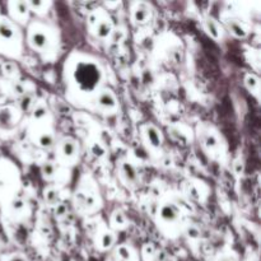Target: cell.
Returning <instances> with one entry per match:
<instances>
[{
    "label": "cell",
    "instance_id": "6da1fadb",
    "mask_svg": "<svg viewBox=\"0 0 261 261\" xmlns=\"http://www.w3.org/2000/svg\"><path fill=\"white\" fill-rule=\"evenodd\" d=\"M13 35H14L13 28L7 22H0V38H3V40H10L13 37Z\"/></svg>",
    "mask_w": 261,
    "mask_h": 261
},
{
    "label": "cell",
    "instance_id": "7a4b0ae2",
    "mask_svg": "<svg viewBox=\"0 0 261 261\" xmlns=\"http://www.w3.org/2000/svg\"><path fill=\"white\" fill-rule=\"evenodd\" d=\"M176 217H177V213H176L173 206H165L162 209V218L166 219V221H173Z\"/></svg>",
    "mask_w": 261,
    "mask_h": 261
},
{
    "label": "cell",
    "instance_id": "3957f363",
    "mask_svg": "<svg viewBox=\"0 0 261 261\" xmlns=\"http://www.w3.org/2000/svg\"><path fill=\"white\" fill-rule=\"evenodd\" d=\"M46 36L43 35V33H41V32H38V33H35V35H33V37H32V42H33V45L36 46V47H43V46L46 45Z\"/></svg>",
    "mask_w": 261,
    "mask_h": 261
},
{
    "label": "cell",
    "instance_id": "277c9868",
    "mask_svg": "<svg viewBox=\"0 0 261 261\" xmlns=\"http://www.w3.org/2000/svg\"><path fill=\"white\" fill-rule=\"evenodd\" d=\"M10 121H12V112L9 110H3V111H0V125L7 126L8 124H10Z\"/></svg>",
    "mask_w": 261,
    "mask_h": 261
},
{
    "label": "cell",
    "instance_id": "5b68a950",
    "mask_svg": "<svg viewBox=\"0 0 261 261\" xmlns=\"http://www.w3.org/2000/svg\"><path fill=\"white\" fill-rule=\"evenodd\" d=\"M99 103H101L102 106H105V107H111V106H114V105H115V99L112 98L111 94L103 93L101 96V98H99Z\"/></svg>",
    "mask_w": 261,
    "mask_h": 261
},
{
    "label": "cell",
    "instance_id": "8992f818",
    "mask_svg": "<svg viewBox=\"0 0 261 261\" xmlns=\"http://www.w3.org/2000/svg\"><path fill=\"white\" fill-rule=\"evenodd\" d=\"M148 137H149L150 143H152L154 147H158V145H160V135H158V133L155 132L154 129H149V132H148Z\"/></svg>",
    "mask_w": 261,
    "mask_h": 261
},
{
    "label": "cell",
    "instance_id": "52a82bcc",
    "mask_svg": "<svg viewBox=\"0 0 261 261\" xmlns=\"http://www.w3.org/2000/svg\"><path fill=\"white\" fill-rule=\"evenodd\" d=\"M64 153H65L66 155H71L73 154L74 152H75V145H74V143H71V142H66L65 144H64Z\"/></svg>",
    "mask_w": 261,
    "mask_h": 261
},
{
    "label": "cell",
    "instance_id": "ba28073f",
    "mask_svg": "<svg viewBox=\"0 0 261 261\" xmlns=\"http://www.w3.org/2000/svg\"><path fill=\"white\" fill-rule=\"evenodd\" d=\"M109 33H110V25L107 24V23H101L98 27V35L101 36V37H106Z\"/></svg>",
    "mask_w": 261,
    "mask_h": 261
},
{
    "label": "cell",
    "instance_id": "9c48e42d",
    "mask_svg": "<svg viewBox=\"0 0 261 261\" xmlns=\"http://www.w3.org/2000/svg\"><path fill=\"white\" fill-rule=\"evenodd\" d=\"M147 18V10L145 9H139L135 13V19L139 20V22H143V20Z\"/></svg>",
    "mask_w": 261,
    "mask_h": 261
},
{
    "label": "cell",
    "instance_id": "30bf717a",
    "mask_svg": "<svg viewBox=\"0 0 261 261\" xmlns=\"http://www.w3.org/2000/svg\"><path fill=\"white\" fill-rule=\"evenodd\" d=\"M231 28H232V31H233V33L234 35H237V36H240V37H244L245 36V32H244V30H242L241 27H240L239 24H236V23H232L231 24Z\"/></svg>",
    "mask_w": 261,
    "mask_h": 261
},
{
    "label": "cell",
    "instance_id": "8fae6325",
    "mask_svg": "<svg viewBox=\"0 0 261 261\" xmlns=\"http://www.w3.org/2000/svg\"><path fill=\"white\" fill-rule=\"evenodd\" d=\"M208 28L214 37H217V36H218V32H217V31H218V28H217V25L214 24L213 20H208Z\"/></svg>",
    "mask_w": 261,
    "mask_h": 261
},
{
    "label": "cell",
    "instance_id": "7c38bea8",
    "mask_svg": "<svg viewBox=\"0 0 261 261\" xmlns=\"http://www.w3.org/2000/svg\"><path fill=\"white\" fill-rule=\"evenodd\" d=\"M111 244H112V237L110 236V234H105L103 240H102V245H103L105 247H109L111 246Z\"/></svg>",
    "mask_w": 261,
    "mask_h": 261
},
{
    "label": "cell",
    "instance_id": "4fadbf2b",
    "mask_svg": "<svg viewBox=\"0 0 261 261\" xmlns=\"http://www.w3.org/2000/svg\"><path fill=\"white\" fill-rule=\"evenodd\" d=\"M40 143L43 145V147H48V145H51V138L47 137V135H45V137L41 138Z\"/></svg>",
    "mask_w": 261,
    "mask_h": 261
},
{
    "label": "cell",
    "instance_id": "5bb4252c",
    "mask_svg": "<svg viewBox=\"0 0 261 261\" xmlns=\"http://www.w3.org/2000/svg\"><path fill=\"white\" fill-rule=\"evenodd\" d=\"M219 261H233V260L229 259V257H222V259L219 260Z\"/></svg>",
    "mask_w": 261,
    "mask_h": 261
},
{
    "label": "cell",
    "instance_id": "9a60e30c",
    "mask_svg": "<svg viewBox=\"0 0 261 261\" xmlns=\"http://www.w3.org/2000/svg\"><path fill=\"white\" fill-rule=\"evenodd\" d=\"M14 261H22V260H20V259H15Z\"/></svg>",
    "mask_w": 261,
    "mask_h": 261
},
{
    "label": "cell",
    "instance_id": "2e32d148",
    "mask_svg": "<svg viewBox=\"0 0 261 261\" xmlns=\"http://www.w3.org/2000/svg\"><path fill=\"white\" fill-rule=\"evenodd\" d=\"M120 261H129V260H122V259H120Z\"/></svg>",
    "mask_w": 261,
    "mask_h": 261
}]
</instances>
